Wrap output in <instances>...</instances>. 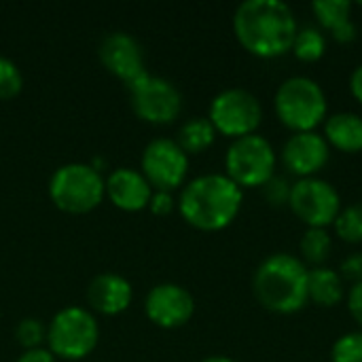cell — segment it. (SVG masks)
<instances>
[{
	"mask_svg": "<svg viewBox=\"0 0 362 362\" xmlns=\"http://www.w3.org/2000/svg\"><path fill=\"white\" fill-rule=\"evenodd\" d=\"M297 17L282 0H246L233 13V34L255 57L276 59L293 49Z\"/></svg>",
	"mask_w": 362,
	"mask_h": 362,
	"instance_id": "obj_1",
	"label": "cell"
},
{
	"mask_svg": "<svg viewBox=\"0 0 362 362\" xmlns=\"http://www.w3.org/2000/svg\"><path fill=\"white\" fill-rule=\"evenodd\" d=\"M244 191L227 174H202L185 182L176 199L182 221L199 231H223L240 214Z\"/></svg>",
	"mask_w": 362,
	"mask_h": 362,
	"instance_id": "obj_2",
	"label": "cell"
},
{
	"mask_svg": "<svg viewBox=\"0 0 362 362\" xmlns=\"http://www.w3.org/2000/svg\"><path fill=\"white\" fill-rule=\"evenodd\" d=\"M310 269L291 252L269 255L252 276V293L257 301L274 314H297L308 301Z\"/></svg>",
	"mask_w": 362,
	"mask_h": 362,
	"instance_id": "obj_3",
	"label": "cell"
},
{
	"mask_svg": "<svg viewBox=\"0 0 362 362\" xmlns=\"http://www.w3.org/2000/svg\"><path fill=\"white\" fill-rule=\"evenodd\" d=\"M49 197L66 214H89L106 199V176L91 163H64L49 178Z\"/></svg>",
	"mask_w": 362,
	"mask_h": 362,
	"instance_id": "obj_4",
	"label": "cell"
},
{
	"mask_svg": "<svg viewBox=\"0 0 362 362\" xmlns=\"http://www.w3.org/2000/svg\"><path fill=\"white\" fill-rule=\"evenodd\" d=\"M274 110L280 123L293 129V134L314 132L329 117L327 93L310 76H291L276 89Z\"/></svg>",
	"mask_w": 362,
	"mask_h": 362,
	"instance_id": "obj_5",
	"label": "cell"
},
{
	"mask_svg": "<svg viewBox=\"0 0 362 362\" xmlns=\"http://www.w3.org/2000/svg\"><path fill=\"white\" fill-rule=\"evenodd\" d=\"M100 344V322L95 314L81 305H66L47 325V350L57 361H83Z\"/></svg>",
	"mask_w": 362,
	"mask_h": 362,
	"instance_id": "obj_6",
	"label": "cell"
},
{
	"mask_svg": "<svg viewBox=\"0 0 362 362\" xmlns=\"http://www.w3.org/2000/svg\"><path fill=\"white\" fill-rule=\"evenodd\" d=\"M276 151L261 134L231 140L225 153V174L244 191L261 189L276 174Z\"/></svg>",
	"mask_w": 362,
	"mask_h": 362,
	"instance_id": "obj_7",
	"label": "cell"
},
{
	"mask_svg": "<svg viewBox=\"0 0 362 362\" xmlns=\"http://www.w3.org/2000/svg\"><path fill=\"white\" fill-rule=\"evenodd\" d=\"M129 106L138 119L151 125H170L182 112V93L165 76L144 72L127 83Z\"/></svg>",
	"mask_w": 362,
	"mask_h": 362,
	"instance_id": "obj_8",
	"label": "cell"
},
{
	"mask_svg": "<svg viewBox=\"0 0 362 362\" xmlns=\"http://www.w3.org/2000/svg\"><path fill=\"white\" fill-rule=\"evenodd\" d=\"M208 119L216 134L238 140L257 134L263 123V106L255 93L242 87H229L212 98Z\"/></svg>",
	"mask_w": 362,
	"mask_h": 362,
	"instance_id": "obj_9",
	"label": "cell"
},
{
	"mask_svg": "<svg viewBox=\"0 0 362 362\" xmlns=\"http://www.w3.org/2000/svg\"><path fill=\"white\" fill-rule=\"evenodd\" d=\"M288 208L308 229H327L341 212V197L331 182L318 176L301 178L291 189Z\"/></svg>",
	"mask_w": 362,
	"mask_h": 362,
	"instance_id": "obj_10",
	"label": "cell"
},
{
	"mask_svg": "<svg viewBox=\"0 0 362 362\" xmlns=\"http://www.w3.org/2000/svg\"><path fill=\"white\" fill-rule=\"evenodd\" d=\"M140 172L155 191L182 189L189 174V155L172 138L151 140L140 155Z\"/></svg>",
	"mask_w": 362,
	"mask_h": 362,
	"instance_id": "obj_11",
	"label": "cell"
},
{
	"mask_svg": "<svg viewBox=\"0 0 362 362\" xmlns=\"http://www.w3.org/2000/svg\"><path fill=\"white\" fill-rule=\"evenodd\" d=\"M142 308L148 322L159 329L174 331L185 327L193 318L195 299L185 286L176 282H161L146 293Z\"/></svg>",
	"mask_w": 362,
	"mask_h": 362,
	"instance_id": "obj_12",
	"label": "cell"
},
{
	"mask_svg": "<svg viewBox=\"0 0 362 362\" xmlns=\"http://www.w3.org/2000/svg\"><path fill=\"white\" fill-rule=\"evenodd\" d=\"M98 57H100L102 66L112 76L123 81L125 85L136 81L144 72H148L142 45L132 34H127L123 30L110 32L100 40Z\"/></svg>",
	"mask_w": 362,
	"mask_h": 362,
	"instance_id": "obj_13",
	"label": "cell"
},
{
	"mask_svg": "<svg viewBox=\"0 0 362 362\" xmlns=\"http://www.w3.org/2000/svg\"><path fill=\"white\" fill-rule=\"evenodd\" d=\"M331 157V146L325 136L316 132H301L293 134L284 148H282V163L284 168L301 178H314Z\"/></svg>",
	"mask_w": 362,
	"mask_h": 362,
	"instance_id": "obj_14",
	"label": "cell"
},
{
	"mask_svg": "<svg viewBox=\"0 0 362 362\" xmlns=\"http://www.w3.org/2000/svg\"><path fill=\"white\" fill-rule=\"evenodd\" d=\"M153 187L136 168H115L106 176V199L123 212H140L148 208Z\"/></svg>",
	"mask_w": 362,
	"mask_h": 362,
	"instance_id": "obj_15",
	"label": "cell"
},
{
	"mask_svg": "<svg viewBox=\"0 0 362 362\" xmlns=\"http://www.w3.org/2000/svg\"><path fill=\"white\" fill-rule=\"evenodd\" d=\"M134 301V286L127 278L104 272L98 274L87 286V303L93 314L119 316L129 310Z\"/></svg>",
	"mask_w": 362,
	"mask_h": 362,
	"instance_id": "obj_16",
	"label": "cell"
},
{
	"mask_svg": "<svg viewBox=\"0 0 362 362\" xmlns=\"http://www.w3.org/2000/svg\"><path fill=\"white\" fill-rule=\"evenodd\" d=\"M312 11L318 23L331 32L337 42H352L358 34L356 23L352 21V2L350 0H316Z\"/></svg>",
	"mask_w": 362,
	"mask_h": 362,
	"instance_id": "obj_17",
	"label": "cell"
},
{
	"mask_svg": "<svg viewBox=\"0 0 362 362\" xmlns=\"http://www.w3.org/2000/svg\"><path fill=\"white\" fill-rule=\"evenodd\" d=\"M325 140L341 153L362 151V117L356 112H335L325 121Z\"/></svg>",
	"mask_w": 362,
	"mask_h": 362,
	"instance_id": "obj_18",
	"label": "cell"
},
{
	"mask_svg": "<svg viewBox=\"0 0 362 362\" xmlns=\"http://www.w3.org/2000/svg\"><path fill=\"white\" fill-rule=\"evenodd\" d=\"M308 295L318 308H337L346 299V282L331 267H314L308 278Z\"/></svg>",
	"mask_w": 362,
	"mask_h": 362,
	"instance_id": "obj_19",
	"label": "cell"
},
{
	"mask_svg": "<svg viewBox=\"0 0 362 362\" xmlns=\"http://www.w3.org/2000/svg\"><path fill=\"white\" fill-rule=\"evenodd\" d=\"M174 140L187 155H199V153H206L214 144L216 129L208 117H191L178 127V134Z\"/></svg>",
	"mask_w": 362,
	"mask_h": 362,
	"instance_id": "obj_20",
	"label": "cell"
},
{
	"mask_svg": "<svg viewBox=\"0 0 362 362\" xmlns=\"http://www.w3.org/2000/svg\"><path fill=\"white\" fill-rule=\"evenodd\" d=\"M297 59L301 62H318L325 53H327V36L322 34V30L318 28H301L295 36V42H293V49Z\"/></svg>",
	"mask_w": 362,
	"mask_h": 362,
	"instance_id": "obj_21",
	"label": "cell"
},
{
	"mask_svg": "<svg viewBox=\"0 0 362 362\" xmlns=\"http://www.w3.org/2000/svg\"><path fill=\"white\" fill-rule=\"evenodd\" d=\"M301 255L303 259L314 265V267H322L333 250V240L331 233L327 229H308L301 238Z\"/></svg>",
	"mask_w": 362,
	"mask_h": 362,
	"instance_id": "obj_22",
	"label": "cell"
},
{
	"mask_svg": "<svg viewBox=\"0 0 362 362\" xmlns=\"http://www.w3.org/2000/svg\"><path fill=\"white\" fill-rule=\"evenodd\" d=\"M335 233L348 244H362V202L341 208L337 221L333 223Z\"/></svg>",
	"mask_w": 362,
	"mask_h": 362,
	"instance_id": "obj_23",
	"label": "cell"
},
{
	"mask_svg": "<svg viewBox=\"0 0 362 362\" xmlns=\"http://www.w3.org/2000/svg\"><path fill=\"white\" fill-rule=\"evenodd\" d=\"M21 89H23L21 68L11 57L0 55V102L17 98Z\"/></svg>",
	"mask_w": 362,
	"mask_h": 362,
	"instance_id": "obj_24",
	"label": "cell"
},
{
	"mask_svg": "<svg viewBox=\"0 0 362 362\" xmlns=\"http://www.w3.org/2000/svg\"><path fill=\"white\" fill-rule=\"evenodd\" d=\"M15 339L23 350L42 348L47 344V325L38 318H23L15 327Z\"/></svg>",
	"mask_w": 362,
	"mask_h": 362,
	"instance_id": "obj_25",
	"label": "cell"
},
{
	"mask_svg": "<svg viewBox=\"0 0 362 362\" xmlns=\"http://www.w3.org/2000/svg\"><path fill=\"white\" fill-rule=\"evenodd\" d=\"M333 362H362V331L341 335L331 348Z\"/></svg>",
	"mask_w": 362,
	"mask_h": 362,
	"instance_id": "obj_26",
	"label": "cell"
},
{
	"mask_svg": "<svg viewBox=\"0 0 362 362\" xmlns=\"http://www.w3.org/2000/svg\"><path fill=\"white\" fill-rule=\"evenodd\" d=\"M291 189L293 185L284 178V176H272L263 187H261V193L265 197V202L274 208H280V206H288V199H291Z\"/></svg>",
	"mask_w": 362,
	"mask_h": 362,
	"instance_id": "obj_27",
	"label": "cell"
},
{
	"mask_svg": "<svg viewBox=\"0 0 362 362\" xmlns=\"http://www.w3.org/2000/svg\"><path fill=\"white\" fill-rule=\"evenodd\" d=\"M155 216H170L176 210V197L170 191H153V197L146 208Z\"/></svg>",
	"mask_w": 362,
	"mask_h": 362,
	"instance_id": "obj_28",
	"label": "cell"
},
{
	"mask_svg": "<svg viewBox=\"0 0 362 362\" xmlns=\"http://www.w3.org/2000/svg\"><path fill=\"white\" fill-rule=\"evenodd\" d=\"M339 272H341L344 282H346V280H350V282H354V284L362 282V252H356V255L344 259Z\"/></svg>",
	"mask_w": 362,
	"mask_h": 362,
	"instance_id": "obj_29",
	"label": "cell"
},
{
	"mask_svg": "<svg viewBox=\"0 0 362 362\" xmlns=\"http://www.w3.org/2000/svg\"><path fill=\"white\" fill-rule=\"evenodd\" d=\"M348 312L354 318V322L362 327V282L354 284L348 293Z\"/></svg>",
	"mask_w": 362,
	"mask_h": 362,
	"instance_id": "obj_30",
	"label": "cell"
},
{
	"mask_svg": "<svg viewBox=\"0 0 362 362\" xmlns=\"http://www.w3.org/2000/svg\"><path fill=\"white\" fill-rule=\"evenodd\" d=\"M15 362H57V358L47 348H34V350H23Z\"/></svg>",
	"mask_w": 362,
	"mask_h": 362,
	"instance_id": "obj_31",
	"label": "cell"
},
{
	"mask_svg": "<svg viewBox=\"0 0 362 362\" xmlns=\"http://www.w3.org/2000/svg\"><path fill=\"white\" fill-rule=\"evenodd\" d=\"M350 91H352L354 100L362 104V64L354 68V72L350 76Z\"/></svg>",
	"mask_w": 362,
	"mask_h": 362,
	"instance_id": "obj_32",
	"label": "cell"
},
{
	"mask_svg": "<svg viewBox=\"0 0 362 362\" xmlns=\"http://www.w3.org/2000/svg\"><path fill=\"white\" fill-rule=\"evenodd\" d=\"M202 362H238V361H233V358H229V356H208V358H204Z\"/></svg>",
	"mask_w": 362,
	"mask_h": 362,
	"instance_id": "obj_33",
	"label": "cell"
}]
</instances>
